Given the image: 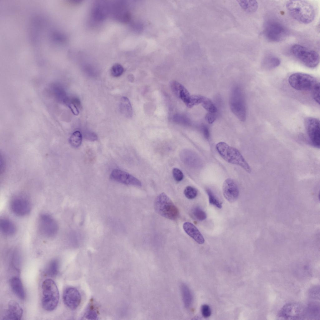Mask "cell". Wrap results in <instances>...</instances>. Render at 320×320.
I'll return each mask as SVG.
<instances>
[{"instance_id": "obj_1", "label": "cell", "mask_w": 320, "mask_h": 320, "mask_svg": "<svg viewBox=\"0 0 320 320\" xmlns=\"http://www.w3.org/2000/svg\"><path fill=\"white\" fill-rule=\"evenodd\" d=\"M286 8L290 15L298 22L305 24L311 22L314 19L315 9L309 2L304 0L288 1Z\"/></svg>"}, {"instance_id": "obj_2", "label": "cell", "mask_w": 320, "mask_h": 320, "mask_svg": "<svg viewBox=\"0 0 320 320\" xmlns=\"http://www.w3.org/2000/svg\"><path fill=\"white\" fill-rule=\"evenodd\" d=\"M216 148L221 156L226 161L239 165L247 172H251L250 167L237 149L223 142L218 143L216 145Z\"/></svg>"}, {"instance_id": "obj_3", "label": "cell", "mask_w": 320, "mask_h": 320, "mask_svg": "<svg viewBox=\"0 0 320 320\" xmlns=\"http://www.w3.org/2000/svg\"><path fill=\"white\" fill-rule=\"evenodd\" d=\"M42 305L48 311L53 310L57 306L59 299L58 288L55 282L51 279L45 280L42 284Z\"/></svg>"}, {"instance_id": "obj_4", "label": "cell", "mask_w": 320, "mask_h": 320, "mask_svg": "<svg viewBox=\"0 0 320 320\" xmlns=\"http://www.w3.org/2000/svg\"><path fill=\"white\" fill-rule=\"evenodd\" d=\"M154 208L158 213L167 219L175 220L179 217V213L178 208L164 192L160 194L156 198Z\"/></svg>"}, {"instance_id": "obj_5", "label": "cell", "mask_w": 320, "mask_h": 320, "mask_svg": "<svg viewBox=\"0 0 320 320\" xmlns=\"http://www.w3.org/2000/svg\"><path fill=\"white\" fill-rule=\"evenodd\" d=\"M288 82L291 87L299 91L311 92L320 86L319 81L310 75L301 72L291 74L289 77Z\"/></svg>"}, {"instance_id": "obj_6", "label": "cell", "mask_w": 320, "mask_h": 320, "mask_svg": "<svg viewBox=\"0 0 320 320\" xmlns=\"http://www.w3.org/2000/svg\"><path fill=\"white\" fill-rule=\"evenodd\" d=\"M291 51L293 55L298 59L309 68H314L319 63V55L315 50L296 44L292 46Z\"/></svg>"}, {"instance_id": "obj_7", "label": "cell", "mask_w": 320, "mask_h": 320, "mask_svg": "<svg viewBox=\"0 0 320 320\" xmlns=\"http://www.w3.org/2000/svg\"><path fill=\"white\" fill-rule=\"evenodd\" d=\"M231 111L241 121H244L246 118V108L242 92L238 87L233 88L230 100Z\"/></svg>"}, {"instance_id": "obj_8", "label": "cell", "mask_w": 320, "mask_h": 320, "mask_svg": "<svg viewBox=\"0 0 320 320\" xmlns=\"http://www.w3.org/2000/svg\"><path fill=\"white\" fill-rule=\"evenodd\" d=\"M264 33L267 39L273 42L282 40L288 33L285 27L279 22L275 21H270L266 22Z\"/></svg>"}, {"instance_id": "obj_9", "label": "cell", "mask_w": 320, "mask_h": 320, "mask_svg": "<svg viewBox=\"0 0 320 320\" xmlns=\"http://www.w3.org/2000/svg\"><path fill=\"white\" fill-rule=\"evenodd\" d=\"M38 228L40 233L47 238H52L56 235L58 229L57 222L50 215L42 214L39 217Z\"/></svg>"}, {"instance_id": "obj_10", "label": "cell", "mask_w": 320, "mask_h": 320, "mask_svg": "<svg viewBox=\"0 0 320 320\" xmlns=\"http://www.w3.org/2000/svg\"><path fill=\"white\" fill-rule=\"evenodd\" d=\"M319 120L312 117H307L304 121V124L310 142L314 147L319 148L320 131Z\"/></svg>"}, {"instance_id": "obj_11", "label": "cell", "mask_w": 320, "mask_h": 320, "mask_svg": "<svg viewBox=\"0 0 320 320\" xmlns=\"http://www.w3.org/2000/svg\"><path fill=\"white\" fill-rule=\"evenodd\" d=\"M304 308L300 304L290 302L285 305L278 313L279 318L283 319H303Z\"/></svg>"}, {"instance_id": "obj_12", "label": "cell", "mask_w": 320, "mask_h": 320, "mask_svg": "<svg viewBox=\"0 0 320 320\" xmlns=\"http://www.w3.org/2000/svg\"><path fill=\"white\" fill-rule=\"evenodd\" d=\"M110 11V2L106 1H96L91 8V19L95 22H100L106 18Z\"/></svg>"}, {"instance_id": "obj_13", "label": "cell", "mask_w": 320, "mask_h": 320, "mask_svg": "<svg viewBox=\"0 0 320 320\" xmlns=\"http://www.w3.org/2000/svg\"><path fill=\"white\" fill-rule=\"evenodd\" d=\"M110 178L114 181L123 184L141 187V182L133 175L118 169H114L112 172Z\"/></svg>"}, {"instance_id": "obj_14", "label": "cell", "mask_w": 320, "mask_h": 320, "mask_svg": "<svg viewBox=\"0 0 320 320\" xmlns=\"http://www.w3.org/2000/svg\"><path fill=\"white\" fill-rule=\"evenodd\" d=\"M62 298L65 304L72 310L76 309L81 301V294L75 288L69 287L64 291Z\"/></svg>"}, {"instance_id": "obj_15", "label": "cell", "mask_w": 320, "mask_h": 320, "mask_svg": "<svg viewBox=\"0 0 320 320\" xmlns=\"http://www.w3.org/2000/svg\"><path fill=\"white\" fill-rule=\"evenodd\" d=\"M10 208L13 212L18 216H24L31 211V207L29 201L22 197H16L12 200Z\"/></svg>"}, {"instance_id": "obj_16", "label": "cell", "mask_w": 320, "mask_h": 320, "mask_svg": "<svg viewBox=\"0 0 320 320\" xmlns=\"http://www.w3.org/2000/svg\"><path fill=\"white\" fill-rule=\"evenodd\" d=\"M126 2L122 1H116L110 2V13L117 20L122 22L127 21L130 15L126 6Z\"/></svg>"}, {"instance_id": "obj_17", "label": "cell", "mask_w": 320, "mask_h": 320, "mask_svg": "<svg viewBox=\"0 0 320 320\" xmlns=\"http://www.w3.org/2000/svg\"><path fill=\"white\" fill-rule=\"evenodd\" d=\"M222 190L224 197L229 202H233L238 199L239 190L237 184L232 179L228 178L224 181Z\"/></svg>"}, {"instance_id": "obj_18", "label": "cell", "mask_w": 320, "mask_h": 320, "mask_svg": "<svg viewBox=\"0 0 320 320\" xmlns=\"http://www.w3.org/2000/svg\"><path fill=\"white\" fill-rule=\"evenodd\" d=\"M23 314V310L19 304L14 301H11L3 317V319L20 320Z\"/></svg>"}, {"instance_id": "obj_19", "label": "cell", "mask_w": 320, "mask_h": 320, "mask_svg": "<svg viewBox=\"0 0 320 320\" xmlns=\"http://www.w3.org/2000/svg\"><path fill=\"white\" fill-rule=\"evenodd\" d=\"M183 228L185 232L197 242L199 244L204 243L205 240L203 236L193 224L186 222L183 225Z\"/></svg>"}, {"instance_id": "obj_20", "label": "cell", "mask_w": 320, "mask_h": 320, "mask_svg": "<svg viewBox=\"0 0 320 320\" xmlns=\"http://www.w3.org/2000/svg\"><path fill=\"white\" fill-rule=\"evenodd\" d=\"M320 318L319 305L311 302L304 308L303 319L318 320Z\"/></svg>"}, {"instance_id": "obj_21", "label": "cell", "mask_w": 320, "mask_h": 320, "mask_svg": "<svg viewBox=\"0 0 320 320\" xmlns=\"http://www.w3.org/2000/svg\"><path fill=\"white\" fill-rule=\"evenodd\" d=\"M11 288L14 293L19 299L24 300L25 297V294L22 282L19 278L17 277H13L10 280Z\"/></svg>"}, {"instance_id": "obj_22", "label": "cell", "mask_w": 320, "mask_h": 320, "mask_svg": "<svg viewBox=\"0 0 320 320\" xmlns=\"http://www.w3.org/2000/svg\"><path fill=\"white\" fill-rule=\"evenodd\" d=\"M119 110L121 113L127 118H130L132 116V109L131 102L126 97H123L120 99Z\"/></svg>"}, {"instance_id": "obj_23", "label": "cell", "mask_w": 320, "mask_h": 320, "mask_svg": "<svg viewBox=\"0 0 320 320\" xmlns=\"http://www.w3.org/2000/svg\"><path fill=\"white\" fill-rule=\"evenodd\" d=\"M0 229L3 234L9 236L14 234L16 231L14 223L10 220L5 218L0 220Z\"/></svg>"}, {"instance_id": "obj_24", "label": "cell", "mask_w": 320, "mask_h": 320, "mask_svg": "<svg viewBox=\"0 0 320 320\" xmlns=\"http://www.w3.org/2000/svg\"><path fill=\"white\" fill-rule=\"evenodd\" d=\"M181 290L183 302L185 307L189 308L192 305L193 301L192 293L188 286L185 284H182L181 286Z\"/></svg>"}, {"instance_id": "obj_25", "label": "cell", "mask_w": 320, "mask_h": 320, "mask_svg": "<svg viewBox=\"0 0 320 320\" xmlns=\"http://www.w3.org/2000/svg\"><path fill=\"white\" fill-rule=\"evenodd\" d=\"M237 1L242 8L248 12H254L258 7V3L255 0H240Z\"/></svg>"}, {"instance_id": "obj_26", "label": "cell", "mask_w": 320, "mask_h": 320, "mask_svg": "<svg viewBox=\"0 0 320 320\" xmlns=\"http://www.w3.org/2000/svg\"><path fill=\"white\" fill-rule=\"evenodd\" d=\"M59 265V261L58 259H54L52 260L45 270V275L51 277H55L58 272Z\"/></svg>"}, {"instance_id": "obj_27", "label": "cell", "mask_w": 320, "mask_h": 320, "mask_svg": "<svg viewBox=\"0 0 320 320\" xmlns=\"http://www.w3.org/2000/svg\"><path fill=\"white\" fill-rule=\"evenodd\" d=\"M281 62L280 58L277 57L270 55L266 57L263 59L262 67L267 69H271L278 66Z\"/></svg>"}, {"instance_id": "obj_28", "label": "cell", "mask_w": 320, "mask_h": 320, "mask_svg": "<svg viewBox=\"0 0 320 320\" xmlns=\"http://www.w3.org/2000/svg\"><path fill=\"white\" fill-rule=\"evenodd\" d=\"M82 140V136L79 131L73 132L70 137L69 142L70 144L75 148L79 147L81 145Z\"/></svg>"}, {"instance_id": "obj_29", "label": "cell", "mask_w": 320, "mask_h": 320, "mask_svg": "<svg viewBox=\"0 0 320 320\" xmlns=\"http://www.w3.org/2000/svg\"><path fill=\"white\" fill-rule=\"evenodd\" d=\"M206 192L208 197L209 203L218 208H221L222 207V203L219 201L211 190L208 188Z\"/></svg>"}, {"instance_id": "obj_30", "label": "cell", "mask_w": 320, "mask_h": 320, "mask_svg": "<svg viewBox=\"0 0 320 320\" xmlns=\"http://www.w3.org/2000/svg\"><path fill=\"white\" fill-rule=\"evenodd\" d=\"M204 97L198 95L190 96L188 102L186 105L189 108H191L195 105L201 103Z\"/></svg>"}, {"instance_id": "obj_31", "label": "cell", "mask_w": 320, "mask_h": 320, "mask_svg": "<svg viewBox=\"0 0 320 320\" xmlns=\"http://www.w3.org/2000/svg\"><path fill=\"white\" fill-rule=\"evenodd\" d=\"M202 103L203 107L209 112L215 113L217 112V109L215 106L208 98L204 97Z\"/></svg>"}, {"instance_id": "obj_32", "label": "cell", "mask_w": 320, "mask_h": 320, "mask_svg": "<svg viewBox=\"0 0 320 320\" xmlns=\"http://www.w3.org/2000/svg\"><path fill=\"white\" fill-rule=\"evenodd\" d=\"M192 213L194 217L199 221H203L206 219L207 215L206 212L200 207H194L192 210Z\"/></svg>"}, {"instance_id": "obj_33", "label": "cell", "mask_w": 320, "mask_h": 320, "mask_svg": "<svg viewBox=\"0 0 320 320\" xmlns=\"http://www.w3.org/2000/svg\"><path fill=\"white\" fill-rule=\"evenodd\" d=\"M84 317L90 320L98 319V314L97 310L93 305L89 306L84 314Z\"/></svg>"}, {"instance_id": "obj_34", "label": "cell", "mask_w": 320, "mask_h": 320, "mask_svg": "<svg viewBox=\"0 0 320 320\" xmlns=\"http://www.w3.org/2000/svg\"><path fill=\"white\" fill-rule=\"evenodd\" d=\"M124 69L122 65L118 63L113 65L110 70L111 75L114 77L120 76L124 72Z\"/></svg>"}, {"instance_id": "obj_35", "label": "cell", "mask_w": 320, "mask_h": 320, "mask_svg": "<svg viewBox=\"0 0 320 320\" xmlns=\"http://www.w3.org/2000/svg\"><path fill=\"white\" fill-rule=\"evenodd\" d=\"M184 193L187 198L192 199L197 197L198 191L195 188L190 186H188L184 189Z\"/></svg>"}, {"instance_id": "obj_36", "label": "cell", "mask_w": 320, "mask_h": 320, "mask_svg": "<svg viewBox=\"0 0 320 320\" xmlns=\"http://www.w3.org/2000/svg\"><path fill=\"white\" fill-rule=\"evenodd\" d=\"M170 86L173 93L178 98L180 92L184 86L176 81H171L170 83Z\"/></svg>"}, {"instance_id": "obj_37", "label": "cell", "mask_w": 320, "mask_h": 320, "mask_svg": "<svg viewBox=\"0 0 320 320\" xmlns=\"http://www.w3.org/2000/svg\"><path fill=\"white\" fill-rule=\"evenodd\" d=\"M172 173L174 180L177 182H179L181 181L183 178V173L178 168H174L172 171Z\"/></svg>"}, {"instance_id": "obj_38", "label": "cell", "mask_w": 320, "mask_h": 320, "mask_svg": "<svg viewBox=\"0 0 320 320\" xmlns=\"http://www.w3.org/2000/svg\"><path fill=\"white\" fill-rule=\"evenodd\" d=\"M309 295L312 299H319L320 288L319 286H315L312 288L310 290Z\"/></svg>"}, {"instance_id": "obj_39", "label": "cell", "mask_w": 320, "mask_h": 320, "mask_svg": "<svg viewBox=\"0 0 320 320\" xmlns=\"http://www.w3.org/2000/svg\"><path fill=\"white\" fill-rule=\"evenodd\" d=\"M202 314L205 318L209 317L211 314V310L210 307L208 305L204 304L202 306L201 308Z\"/></svg>"}, {"instance_id": "obj_40", "label": "cell", "mask_w": 320, "mask_h": 320, "mask_svg": "<svg viewBox=\"0 0 320 320\" xmlns=\"http://www.w3.org/2000/svg\"><path fill=\"white\" fill-rule=\"evenodd\" d=\"M67 104L73 114L75 115H78L79 114V111L74 102L67 101Z\"/></svg>"}, {"instance_id": "obj_41", "label": "cell", "mask_w": 320, "mask_h": 320, "mask_svg": "<svg viewBox=\"0 0 320 320\" xmlns=\"http://www.w3.org/2000/svg\"><path fill=\"white\" fill-rule=\"evenodd\" d=\"M214 113L208 112L206 115L205 119L209 123L212 124L215 121L216 117Z\"/></svg>"}, {"instance_id": "obj_42", "label": "cell", "mask_w": 320, "mask_h": 320, "mask_svg": "<svg viewBox=\"0 0 320 320\" xmlns=\"http://www.w3.org/2000/svg\"><path fill=\"white\" fill-rule=\"evenodd\" d=\"M85 138L89 140L94 141L97 139V136L93 133H90L86 135Z\"/></svg>"}, {"instance_id": "obj_43", "label": "cell", "mask_w": 320, "mask_h": 320, "mask_svg": "<svg viewBox=\"0 0 320 320\" xmlns=\"http://www.w3.org/2000/svg\"><path fill=\"white\" fill-rule=\"evenodd\" d=\"M203 133L205 137L208 139L209 136V131L208 128L205 126H203L202 127Z\"/></svg>"}]
</instances>
